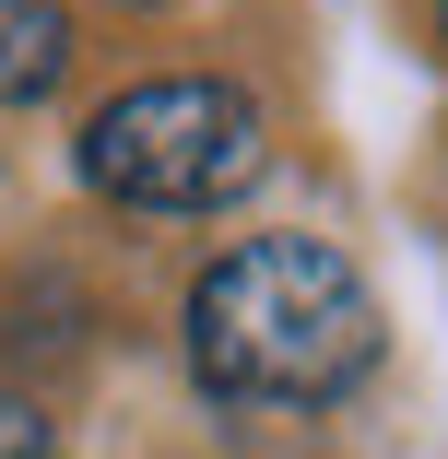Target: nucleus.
<instances>
[{"instance_id":"obj_1","label":"nucleus","mask_w":448,"mask_h":459,"mask_svg":"<svg viewBox=\"0 0 448 459\" xmlns=\"http://www.w3.org/2000/svg\"><path fill=\"white\" fill-rule=\"evenodd\" d=\"M378 365V295L330 236H248L189 283V377L236 412H319Z\"/></svg>"},{"instance_id":"obj_2","label":"nucleus","mask_w":448,"mask_h":459,"mask_svg":"<svg viewBox=\"0 0 448 459\" xmlns=\"http://www.w3.org/2000/svg\"><path fill=\"white\" fill-rule=\"evenodd\" d=\"M71 165L119 212H224L272 165V118L224 71H154V82H130V95H107L83 118Z\"/></svg>"},{"instance_id":"obj_3","label":"nucleus","mask_w":448,"mask_h":459,"mask_svg":"<svg viewBox=\"0 0 448 459\" xmlns=\"http://www.w3.org/2000/svg\"><path fill=\"white\" fill-rule=\"evenodd\" d=\"M59 71H71V13L59 0H0V107L59 95Z\"/></svg>"},{"instance_id":"obj_4","label":"nucleus","mask_w":448,"mask_h":459,"mask_svg":"<svg viewBox=\"0 0 448 459\" xmlns=\"http://www.w3.org/2000/svg\"><path fill=\"white\" fill-rule=\"evenodd\" d=\"M0 459H59V436H48V412L24 389H0Z\"/></svg>"},{"instance_id":"obj_5","label":"nucleus","mask_w":448,"mask_h":459,"mask_svg":"<svg viewBox=\"0 0 448 459\" xmlns=\"http://www.w3.org/2000/svg\"><path fill=\"white\" fill-rule=\"evenodd\" d=\"M436 24H448V0H436Z\"/></svg>"}]
</instances>
